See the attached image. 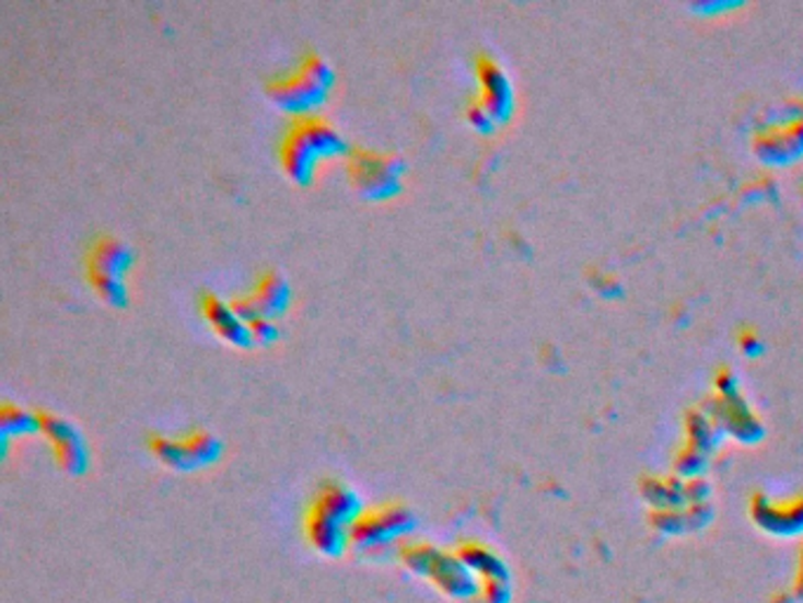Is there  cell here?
<instances>
[{
	"label": "cell",
	"mask_w": 803,
	"mask_h": 603,
	"mask_svg": "<svg viewBox=\"0 0 803 603\" xmlns=\"http://www.w3.org/2000/svg\"><path fill=\"white\" fill-rule=\"evenodd\" d=\"M281 163L290 177L306 182L318 165L342 151V137L330 123L314 114H295L281 137Z\"/></svg>",
	"instance_id": "cell-1"
},
{
	"label": "cell",
	"mask_w": 803,
	"mask_h": 603,
	"mask_svg": "<svg viewBox=\"0 0 803 603\" xmlns=\"http://www.w3.org/2000/svg\"><path fill=\"white\" fill-rule=\"evenodd\" d=\"M353 495L339 482H326L316 490L314 500L309 502L304 512V533L306 540L318 549H330L337 543H345L347 529L353 514Z\"/></svg>",
	"instance_id": "cell-2"
},
{
	"label": "cell",
	"mask_w": 803,
	"mask_h": 603,
	"mask_svg": "<svg viewBox=\"0 0 803 603\" xmlns=\"http://www.w3.org/2000/svg\"><path fill=\"white\" fill-rule=\"evenodd\" d=\"M333 83V71L328 61L318 53H306L292 69L274 76L267 83V92L286 109L306 114L318 104Z\"/></svg>",
	"instance_id": "cell-3"
},
{
	"label": "cell",
	"mask_w": 803,
	"mask_h": 603,
	"mask_svg": "<svg viewBox=\"0 0 803 603\" xmlns=\"http://www.w3.org/2000/svg\"><path fill=\"white\" fill-rule=\"evenodd\" d=\"M130 247L116 236H100L85 255L88 281L100 298L112 304L126 302V271L130 267Z\"/></svg>",
	"instance_id": "cell-4"
},
{
	"label": "cell",
	"mask_w": 803,
	"mask_h": 603,
	"mask_svg": "<svg viewBox=\"0 0 803 603\" xmlns=\"http://www.w3.org/2000/svg\"><path fill=\"white\" fill-rule=\"evenodd\" d=\"M347 175L359 192L368 196H387L398 187L400 161L387 151L357 147L347 156Z\"/></svg>",
	"instance_id": "cell-5"
},
{
	"label": "cell",
	"mask_w": 803,
	"mask_h": 603,
	"mask_svg": "<svg viewBox=\"0 0 803 603\" xmlns=\"http://www.w3.org/2000/svg\"><path fill=\"white\" fill-rule=\"evenodd\" d=\"M288 300V286L283 281V276L269 269L265 274L257 276V281L253 286V290L248 295H236L231 298V306L234 312L248 323L255 316H274L281 312Z\"/></svg>",
	"instance_id": "cell-6"
},
{
	"label": "cell",
	"mask_w": 803,
	"mask_h": 603,
	"mask_svg": "<svg viewBox=\"0 0 803 603\" xmlns=\"http://www.w3.org/2000/svg\"><path fill=\"white\" fill-rule=\"evenodd\" d=\"M408 523V512L400 505H377L368 507L363 512H357L347 529V545H365L380 540L382 535L394 533L396 529H404Z\"/></svg>",
	"instance_id": "cell-7"
},
{
	"label": "cell",
	"mask_w": 803,
	"mask_h": 603,
	"mask_svg": "<svg viewBox=\"0 0 803 603\" xmlns=\"http://www.w3.org/2000/svg\"><path fill=\"white\" fill-rule=\"evenodd\" d=\"M36 427L43 431L45 439L53 443L55 457L61 467L67 469H79L81 457H83V448L79 441V434L75 429L65 420L61 415H55L50 410H36Z\"/></svg>",
	"instance_id": "cell-8"
},
{
	"label": "cell",
	"mask_w": 803,
	"mask_h": 603,
	"mask_svg": "<svg viewBox=\"0 0 803 603\" xmlns=\"http://www.w3.org/2000/svg\"><path fill=\"white\" fill-rule=\"evenodd\" d=\"M200 312H203V316L210 321V326L214 331H218L224 339H229V343L243 345L245 339L251 337L248 323H245L234 312V306H231V302H224L222 298L212 295V292H206V295L200 298Z\"/></svg>",
	"instance_id": "cell-9"
},
{
	"label": "cell",
	"mask_w": 803,
	"mask_h": 603,
	"mask_svg": "<svg viewBox=\"0 0 803 603\" xmlns=\"http://www.w3.org/2000/svg\"><path fill=\"white\" fill-rule=\"evenodd\" d=\"M476 71H478V81H481V102L486 106V112L490 116H500V112H504L507 106V81L504 73L498 67L496 59H490L486 55H481L476 59Z\"/></svg>",
	"instance_id": "cell-10"
},
{
	"label": "cell",
	"mask_w": 803,
	"mask_h": 603,
	"mask_svg": "<svg viewBox=\"0 0 803 603\" xmlns=\"http://www.w3.org/2000/svg\"><path fill=\"white\" fill-rule=\"evenodd\" d=\"M179 445H182L184 462L206 460L212 453H218V441H214V437L210 434V431H206V429H191V431H187V434H184L179 439Z\"/></svg>",
	"instance_id": "cell-11"
},
{
	"label": "cell",
	"mask_w": 803,
	"mask_h": 603,
	"mask_svg": "<svg viewBox=\"0 0 803 603\" xmlns=\"http://www.w3.org/2000/svg\"><path fill=\"white\" fill-rule=\"evenodd\" d=\"M248 333L253 339H271L276 335L274 318L269 316H255L248 321Z\"/></svg>",
	"instance_id": "cell-12"
}]
</instances>
